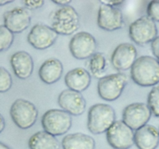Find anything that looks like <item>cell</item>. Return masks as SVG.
I'll return each instance as SVG.
<instances>
[{
	"label": "cell",
	"instance_id": "1",
	"mask_svg": "<svg viewBox=\"0 0 159 149\" xmlns=\"http://www.w3.org/2000/svg\"><path fill=\"white\" fill-rule=\"evenodd\" d=\"M130 77L134 83L142 87L157 86L159 83L158 61L152 56H140L131 68Z\"/></svg>",
	"mask_w": 159,
	"mask_h": 149
},
{
	"label": "cell",
	"instance_id": "2",
	"mask_svg": "<svg viewBox=\"0 0 159 149\" xmlns=\"http://www.w3.org/2000/svg\"><path fill=\"white\" fill-rule=\"evenodd\" d=\"M116 121V112L110 105L96 103L90 107L88 128L93 134H101L109 129Z\"/></svg>",
	"mask_w": 159,
	"mask_h": 149
},
{
	"label": "cell",
	"instance_id": "3",
	"mask_svg": "<svg viewBox=\"0 0 159 149\" xmlns=\"http://www.w3.org/2000/svg\"><path fill=\"white\" fill-rule=\"evenodd\" d=\"M129 81L127 74L113 73L102 77L98 83V93L105 101H115L120 97Z\"/></svg>",
	"mask_w": 159,
	"mask_h": 149
},
{
	"label": "cell",
	"instance_id": "4",
	"mask_svg": "<svg viewBox=\"0 0 159 149\" xmlns=\"http://www.w3.org/2000/svg\"><path fill=\"white\" fill-rule=\"evenodd\" d=\"M80 27V16L71 6L60 7L52 15V28L61 35L73 34Z\"/></svg>",
	"mask_w": 159,
	"mask_h": 149
},
{
	"label": "cell",
	"instance_id": "5",
	"mask_svg": "<svg viewBox=\"0 0 159 149\" xmlns=\"http://www.w3.org/2000/svg\"><path fill=\"white\" fill-rule=\"evenodd\" d=\"M42 126L44 130L53 136L64 135L72 127V117L63 109H51L42 116Z\"/></svg>",
	"mask_w": 159,
	"mask_h": 149
},
{
	"label": "cell",
	"instance_id": "6",
	"mask_svg": "<svg viewBox=\"0 0 159 149\" xmlns=\"http://www.w3.org/2000/svg\"><path fill=\"white\" fill-rule=\"evenodd\" d=\"M10 114L12 121L19 128L27 130L36 123L38 111L31 102L24 99H17L10 107Z\"/></svg>",
	"mask_w": 159,
	"mask_h": 149
},
{
	"label": "cell",
	"instance_id": "7",
	"mask_svg": "<svg viewBox=\"0 0 159 149\" xmlns=\"http://www.w3.org/2000/svg\"><path fill=\"white\" fill-rule=\"evenodd\" d=\"M157 32L155 22L148 16L137 19L129 27V37L136 45L140 46L151 43L157 36Z\"/></svg>",
	"mask_w": 159,
	"mask_h": 149
},
{
	"label": "cell",
	"instance_id": "8",
	"mask_svg": "<svg viewBox=\"0 0 159 149\" xmlns=\"http://www.w3.org/2000/svg\"><path fill=\"white\" fill-rule=\"evenodd\" d=\"M106 139L113 149H129L134 144V132L123 121H116L106 131Z\"/></svg>",
	"mask_w": 159,
	"mask_h": 149
},
{
	"label": "cell",
	"instance_id": "9",
	"mask_svg": "<svg viewBox=\"0 0 159 149\" xmlns=\"http://www.w3.org/2000/svg\"><path fill=\"white\" fill-rule=\"evenodd\" d=\"M69 48L72 55L76 59L84 60L92 57L96 53L97 41L94 36L85 31L78 32L70 40Z\"/></svg>",
	"mask_w": 159,
	"mask_h": 149
},
{
	"label": "cell",
	"instance_id": "10",
	"mask_svg": "<svg viewBox=\"0 0 159 149\" xmlns=\"http://www.w3.org/2000/svg\"><path fill=\"white\" fill-rule=\"evenodd\" d=\"M151 114L146 103H134L123 109V121L133 130H137L148 124Z\"/></svg>",
	"mask_w": 159,
	"mask_h": 149
},
{
	"label": "cell",
	"instance_id": "11",
	"mask_svg": "<svg viewBox=\"0 0 159 149\" xmlns=\"http://www.w3.org/2000/svg\"><path fill=\"white\" fill-rule=\"evenodd\" d=\"M58 34L52 27L37 23L27 34V42L37 50H45L55 44Z\"/></svg>",
	"mask_w": 159,
	"mask_h": 149
},
{
	"label": "cell",
	"instance_id": "12",
	"mask_svg": "<svg viewBox=\"0 0 159 149\" xmlns=\"http://www.w3.org/2000/svg\"><path fill=\"white\" fill-rule=\"evenodd\" d=\"M97 23L100 28L106 31L120 30L125 25L123 15L118 7L102 4L98 12Z\"/></svg>",
	"mask_w": 159,
	"mask_h": 149
},
{
	"label": "cell",
	"instance_id": "13",
	"mask_svg": "<svg viewBox=\"0 0 159 149\" xmlns=\"http://www.w3.org/2000/svg\"><path fill=\"white\" fill-rule=\"evenodd\" d=\"M137 51L134 45L122 43L113 51L111 56V63L118 71H127L131 69L137 58Z\"/></svg>",
	"mask_w": 159,
	"mask_h": 149
},
{
	"label": "cell",
	"instance_id": "14",
	"mask_svg": "<svg viewBox=\"0 0 159 149\" xmlns=\"http://www.w3.org/2000/svg\"><path fill=\"white\" fill-rule=\"evenodd\" d=\"M58 103L64 111L73 116H80L86 109V100L80 92L67 89L60 92Z\"/></svg>",
	"mask_w": 159,
	"mask_h": 149
},
{
	"label": "cell",
	"instance_id": "15",
	"mask_svg": "<svg viewBox=\"0 0 159 149\" xmlns=\"http://www.w3.org/2000/svg\"><path fill=\"white\" fill-rule=\"evenodd\" d=\"M4 26L12 33H20L27 30L31 22L28 10L23 7H15L3 15Z\"/></svg>",
	"mask_w": 159,
	"mask_h": 149
},
{
	"label": "cell",
	"instance_id": "16",
	"mask_svg": "<svg viewBox=\"0 0 159 149\" xmlns=\"http://www.w3.org/2000/svg\"><path fill=\"white\" fill-rule=\"evenodd\" d=\"M10 65L15 75L20 79H27L33 72V58L27 51H20L14 53L10 57Z\"/></svg>",
	"mask_w": 159,
	"mask_h": 149
},
{
	"label": "cell",
	"instance_id": "17",
	"mask_svg": "<svg viewBox=\"0 0 159 149\" xmlns=\"http://www.w3.org/2000/svg\"><path fill=\"white\" fill-rule=\"evenodd\" d=\"M134 144L139 149H156L159 144V130L150 124L134 132Z\"/></svg>",
	"mask_w": 159,
	"mask_h": 149
},
{
	"label": "cell",
	"instance_id": "18",
	"mask_svg": "<svg viewBox=\"0 0 159 149\" xmlns=\"http://www.w3.org/2000/svg\"><path fill=\"white\" fill-rule=\"evenodd\" d=\"M68 89L82 92L86 90L91 83V74L83 68H76L66 73L64 78Z\"/></svg>",
	"mask_w": 159,
	"mask_h": 149
},
{
	"label": "cell",
	"instance_id": "19",
	"mask_svg": "<svg viewBox=\"0 0 159 149\" xmlns=\"http://www.w3.org/2000/svg\"><path fill=\"white\" fill-rule=\"evenodd\" d=\"M63 72V66L59 59L51 57L42 64L38 71L40 79L48 85L59 81Z\"/></svg>",
	"mask_w": 159,
	"mask_h": 149
},
{
	"label": "cell",
	"instance_id": "20",
	"mask_svg": "<svg viewBox=\"0 0 159 149\" xmlns=\"http://www.w3.org/2000/svg\"><path fill=\"white\" fill-rule=\"evenodd\" d=\"M62 149H95V141L90 135L83 133L67 134L62 138Z\"/></svg>",
	"mask_w": 159,
	"mask_h": 149
},
{
	"label": "cell",
	"instance_id": "21",
	"mask_svg": "<svg viewBox=\"0 0 159 149\" xmlns=\"http://www.w3.org/2000/svg\"><path fill=\"white\" fill-rule=\"evenodd\" d=\"M28 147L30 149H60V143L55 136L41 130L29 138Z\"/></svg>",
	"mask_w": 159,
	"mask_h": 149
},
{
	"label": "cell",
	"instance_id": "22",
	"mask_svg": "<svg viewBox=\"0 0 159 149\" xmlns=\"http://www.w3.org/2000/svg\"><path fill=\"white\" fill-rule=\"evenodd\" d=\"M107 61L105 54L102 52H96L90 57L89 70L91 74L96 79L104 77V73L106 71Z\"/></svg>",
	"mask_w": 159,
	"mask_h": 149
},
{
	"label": "cell",
	"instance_id": "23",
	"mask_svg": "<svg viewBox=\"0 0 159 149\" xmlns=\"http://www.w3.org/2000/svg\"><path fill=\"white\" fill-rule=\"evenodd\" d=\"M151 113L159 117V85L154 86L148 96V103Z\"/></svg>",
	"mask_w": 159,
	"mask_h": 149
},
{
	"label": "cell",
	"instance_id": "24",
	"mask_svg": "<svg viewBox=\"0 0 159 149\" xmlns=\"http://www.w3.org/2000/svg\"><path fill=\"white\" fill-rule=\"evenodd\" d=\"M14 40V34L4 25H0V52L8 50Z\"/></svg>",
	"mask_w": 159,
	"mask_h": 149
},
{
	"label": "cell",
	"instance_id": "25",
	"mask_svg": "<svg viewBox=\"0 0 159 149\" xmlns=\"http://www.w3.org/2000/svg\"><path fill=\"white\" fill-rule=\"evenodd\" d=\"M13 79L8 70L3 67H0V93L7 92L11 89Z\"/></svg>",
	"mask_w": 159,
	"mask_h": 149
},
{
	"label": "cell",
	"instance_id": "26",
	"mask_svg": "<svg viewBox=\"0 0 159 149\" xmlns=\"http://www.w3.org/2000/svg\"><path fill=\"white\" fill-rule=\"evenodd\" d=\"M147 14L154 22H159V0H153L147 6Z\"/></svg>",
	"mask_w": 159,
	"mask_h": 149
},
{
	"label": "cell",
	"instance_id": "27",
	"mask_svg": "<svg viewBox=\"0 0 159 149\" xmlns=\"http://www.w3.org/2000/svg\"><path fill=\"white\" fill-rule=\"evenodd\" d=\"M45 1L41 0V1H35V0H27V1H23V4L27 10H34L39 9L43 6Z\"/></svg>",
	"mask_w": 159,
	"mask_h": 149
},
{
	"label": "cell",
	"instance_id": "28",
	"mask_svg": "<svg viewBox=\"0 0 159 149\" xmlns=\"http://www.w3.org/2000/svg\"><path fill=\"white\" fill-rule=\"evenodd\" d=\"M151 51L154 57L159 62V36H157L151 44Z\"/></svg>",
	"mask_w": 159,
	"mask_h": 149
},
{
	"label": "cell",
	"instance_id": "29",
	"mask_svg": "<svg viewBox=\"0 0 159 149\" xmlns=\"http://www.w3.org/2000/svg\"><path fill=\"white\" fill-rule=\"evenodd\" d=\"M100 2L102 4H105V5L109 6H113V7H117L119 6L122 5V4L124 2V1H100Z\"/></svg>",
	"mask_w": 159,
	"mask_h": 149
},
{
	"label": "cell",
	"instance_id": "30",
	"mask_svg": "<svg viewBox=\"0 0 159 149\" xmlns=\"http://www.w3.org/2000/svg\"><path fill=\"white\" fill-rule=\"evenodd\" d=\"M52 2L61 7L69 6L71 3V1H70V0H52Z\"/></svg>",
	"mask_w": 159,
	"mask_h": 149
},
{
	"label": "cell",
	"instance_id": "31",
	"mask_svg": "<svg viewBox=\"0 0 159 149\" xmlns=\"http://www.w3.org/2000/svg\"><path fill=\"white\" fill-rule=\"evenodd\" d=\"M6 127V121L2 115L0 113V134L4 130Z\"/></svg>",
	"mask_w": 159,
	"mask_h": 149
},
{
	"label": "cell",
	"instance_id": "32",
	"mask_svg": "<svg viewBox=\"0 0 159 149\" xmlns=\"http://www.w3.org/2000/svg\"><path fill=\"white\" fill-rule=\"evenodd\" d=\"M13 1L11 0V1H7V0H0V6H3L7 5V4L12 3Z\"/></svg>",
	"mask_w": 159,
	"mask_h": 149
},
{
	"label": "cell",
	"instance_id": "33",
	"mask_svg": "<svg viewBox=\"0 0 159 149\" xmlns=\"http://www.w3.org/2000/svg\"><path fill=\"white\" fill-rule=\"evenodd\" d=\"M0 149H11L8 145L2 143V141H0Z\"/></svg>",
	"mask_w": 159,
	"mask_h": 149
},
{
	"label": "cell",
	"instance_id": "34",
	"mask_svg": "<svg viewBox=\"0 0 159 149\" xmlns=\"http://www.w3.org/2000/svg\"><path fill=\"white\" fill-rule=\"evenodd\" d=\"M158 130H159V129H158Z\"/></svg>",
	"mask_w": 159,
	"mask_h": 149
}]
</instances>
